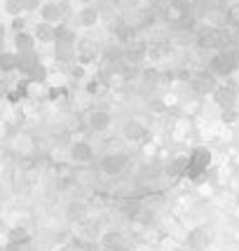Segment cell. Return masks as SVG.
<instances>
[{"label": "cell", "mask_w": 239, "mask_h": 251, "mask_svg": "<svg viewBox=\"0 0 239 251\" xmlns=\"http://www.w3.org/2000/svg\"><path fill=\"white\" fill-rule=\"evenodd\" d=\"M209 162H211V153H209L207 148H197V151H192V155L188 157V162H185L183 176H190V178L202 176L207 172Z\"/></svg>", "instance_id": "1"}, {"label": "cell", "mask_w": 239, "mask_h": 251, "mask_svg": "<svg viewBox=\"0 0 239 251\" xmlns=\"http://www.w3.org/2000/svg\"><path fill=\"white\" fill-rule=\"evenodd\" d=\"M218 77L211 73V71H202V73H197L195 77H192V89H195L199 97H204V94H214V89L218 87V82H216Z\"/></svg>", "instance_id": "2"}, {"label": "cell", "mask_w": 239, "mask_h": 251, "mask_svg": "<svg viewBox=\"0 0 239 251\" xmlns=\"http://www.w3.org/2000/svg\"><path fill=\"white\" fill-rule=\"evenodd\" d=\"M96 43L94 40H89V38H82L80 43L75 45V61L82 66H87L94 61V56H96Z\"/></svg>", "instance_id": "3"}, {"label": "cell", "mask_w": 239, "mask_h": 251, "mask_svg": "<svg viewBox=\"0 0 239 251\" xmlns=\"http://www.w3.org/2000/svg\"><path fill=\"white\" fill-rule=\"evenodd\" d=\"M40 14H43V22L47 24H61L66 17V7L64 5H59L56 0H49V2H45V5H40Z\"/></svg>", "instance_id": "4"}, {"label": "cell", "mask_w": 239, "mask_h": 251, "mask_svg": "<svg viewBox=\"0 0 239 251\" xmlns=\"http://www.w3.org/2000/svg\"><path fill=\"white\" fill-rule=\"evenodd\" d=\"M235 99H237V94H235V89L232 87H220L218 85L216 89H214V101H216L220 108H235Z\"/></svg>", "instance_id": "5"}, {"label": "cell", "mask_w": 239, "mask_h": 251, "mask_svg": "<svg viewBox=\"0 0 239 251\" xmlns=\"http://www.w3.org/2000/svg\"><path fill=\"white\" fill-rule=\"evenodd\" d=\"M110 122H113V115H110L108 110H92V113H89V127L94 131L108 129Z\"/></svg>", "instance_id": "6"}, {"label": "cell", "mask_w": 239, "mask_h": 251, "mask_svg": "<svg viewBox=\"0 0 239 251\" xmlns=\"http://www.w3.org/2000/svg\"><path fill=\"white\" fill-rule=\"evenodd\" d=\"M77 19H80V24H82V26H87V28L96 26V22L101 19L98 7L94 5V2H92V5H82V10H80V14H77Z\"/></svg>", "instance_id": "7"}, {"label": "cell", "mask_w": 239, "mask_h": 251, "mask_svg": "<svg viewBox=\"0 0 239 251\" xmlns=\"http://www.w3.org/2000/svg\"><path fill=\"white\" fill-rule=\"evenodd\" d=\"M35 38H38V43H43V45H52V43H56L54 24L40 22L38 26H35Z\"/></svg>", "instance_id": "8"}, {"label": "cell", "mask_w": 239, "mask_h": 251, "mask_svg": "<svg viewBox=\"0 0 239 251\" xmlns=\"http://www.w3.org/2000/svg\"><path fill=\"white\" fill-rule=\"evenodd\" d=\"M145 127H143L139 120H129L127 125H124V129H122V134H124V139L127 141H141V139H145Z\"/></svg>", "instance_id": "9"}, {"label": "cell", "mask_w": 239, "mask_h": 251, "mask_svg": "<svg viewBox=\"0 0 239 251\" xmlns=\"http://www.w3.org/2000/svg\"><path fill=\"white\" fill-rule=\"evenodd\" d=\"M124 164H127V157H124V155H108V157H103L101 169L108 172V174H120V172L124 169Z\"/></svg>", "instance_id": "10"}, {"label": "cell", "mask_w": 239, "mask_h": 251, "mask_svg": "<svg viewBox=\"0 0 239 251\" xmlns=\"http://www.w3.org/2000/svg\"><path fill=\"white\" fill-rule=\"evenodd\" d=\"M14 68H19V54L17 52H0V71L10 73Z\"/></svg>", "instance_id": "11"}, {"label": "cell", "mask_w": 239, "mask_h": 251, "mask_svg": "<svg viewBox=\"0 0 239 251\" xmlns=\"http://www.w3.org/2000/svg\"><path fill=\"white\" fill-rule=\"evenodd\" d=\"M24 52H35L33 35H26L24 31H19L17 33V54H24Z\"/></svg>", "instance_id": "12"}, {"label": "cell", "mask_w": 239, "mask_h": 251, "mask_svg": "<svg viewBox=\"0 0 239 251\" xmlns=\"http://www.w3.org/2000/svg\"><path fill=\"white\" fill-rule=\"evenodd\" d=\"M89 157H92V148H89L87 143H75L73 146V160H77V162H87Z\"/></svg>", "instance_id": "13"}, {"label": "cell", "mask_w": 239, "mask_h": 251, "mask_svg": "<svg viewBox=\"0 0 239 251\" xmlns=\"http://www.w3.org/2000/svg\"><path fill=\"white\" fill-rule=\"evenodd\" d=\"M5 12L12 14V17H19V14L24 12V7H22L19 0H5Z\"/></svg>", "instance_id": "14"}, {"label": "cell", "mask_w": 239, "mask_h": 251, "mask_svg": "<svg viewBox=\"0 0 239 251\" xmlns=\"http://www.w3.org/2000/svg\"><path fill=\"white\" fill-rule=\"evenodd\" d=\"M22 2L24 12H33V10H40V0H19Z\"/></svg>", "instance_id": "15"}, {"label": "cell", "mask_w": 239, "mask_h": 251, "mask_svg": "<svg viewBox=\"0 0 239 251\" xmlns=\"http://www.w3.org/2000/svg\"><path fill=\"white\" fill-rule=\"evenodd\" d=\"M82 211H85L82 204H71V207H68V216H71V219H80V216H82Z\"/></svg>", "instance_id": "16"}, {"label": "cell", "mask_w": 239, "mask_h": 251, "mask_svg": "<svg viewBox=\"0 0 239 251\" xmlns=\"http://www.w3.org/2000/svg\"><path fill=\"white\" fill-rule=\"evenodd\" d=\"M12 28H14L17 33L24 31V28H26V22H24L22 17H12Z\"/></svg>", "instance_id": "17"}, {"label": "cell", "mask_w": 239, "mask_h": 251, "mask_svg": "<svg viewBox=\"0 0 239 251\" xmlns=\"http://www.w3.org/2000/svg\"><path fill=\"white\" fill-rule=\"evenodd\" d=\"M0 40H5V24H0Z\"/></svg>", "instance_id": "18"}, {"label": "cell", "mask_w": 239, "mask_h": 251, "mask_svg": "<svg viewBox=\"0 0 239 251\" xmlns=\"http://www.w3.org/2000/svg\"><path fill=\"white\" fill-rule=\"evenodd\" d=\"M80 2H82V5H92L94 0H80Z\"/></svg>", "instance_id": "19"}, {"label": "cell", "mask_w": 239, "mask_h": 251, "mask_svg": "<svg viewBox=\"0 0 239 251\" xmlns=\"http://www.w3.org/2000/svg\"><path fill=\"white\" fill-rule=\"evenodd\" d=\"M157 2H164V0H157Z\"/></svg>", "instance_id": "20"}]
</instances>
